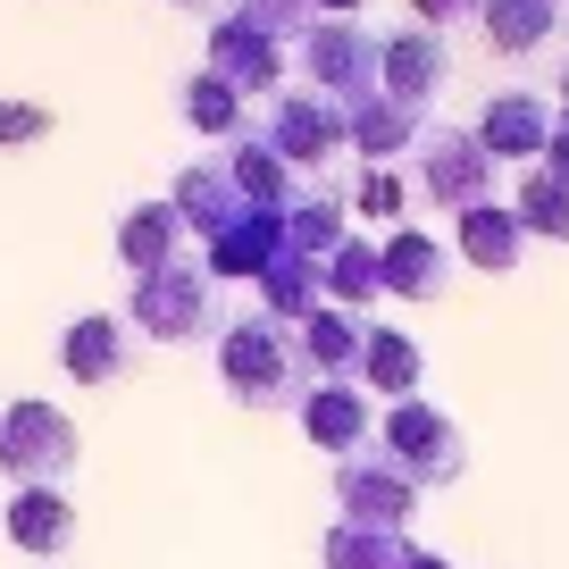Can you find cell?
Returning a JSON list of instances; mask_svg holds the SVG:
<instances>
[{
	"instance_id": "24",
	"label": "cell",
	"mask_w": 569,
	"mask_h": 569,
	"mask_svg": "<svg viewBox=\"0 0 569 569\" xmlns=\"http://www.w3.org/2000/svg\"><path fill=\"white\" fill-rule=\"evenodd\" d=\"M51 134V109L34 101H0V142H42Z\"/></svg>"
},
{
	"instance_id": "12",
	"label": "cell",
	"mask_w": 569,
	"mask_h": 569,
	"mask_svg": "<svg viewBox=\"0 0 569 569\" xmlns=\"http://www.w3.org/2000/svg\"><path fill=\"white\" fill-rule=\"evenodd\" d=\"M210 59H218V76H227L234 92H268L277 84V42H268L260 26H243V18H227L210 34Z\"/></svg>"
},
{
	"instance_id": "29",
	"label": "cell",
	"mask_w": 569,
	"mask_h": 569,
	"mask_svg": "<svg viewBox=\"0 0 569 569\" xmlns=\"http://www.w3.org/2000/svg\"><path fill=\"white\" fill-rule=\"evenodd\" d=\"M319 9H327V18H343V9H360V0H319Z\"/></svg>"
},
{
	"instance_id": "20",
	"label": "cell",
	"mask_w": 569,
	"mask_h": 569,
	"mask_svg": "<svg viewBox=\"0 0 569 569\" xmlns=\"http://www.w3.org/2000/svg\"><path fill=\"white\" fill-rule=\"evenodd\" d=\"M360 369H369L377 393H410L427 377V360H419V343H410V336H386V327H377V336H360Z\"/></svg>"
},
{
	"instance_id": "10",
	"label": "cell",
	"mask_w": 569,
	"mask_h": 569,
	"mask_svg": "<svg viewBox=\"0 0 569 569\" xmlns=\"http://www.w3.org/2000/svg\"><path fill=\"white\" fill-rule=\"evenodd\" d=\"M545 126H552V101H536V92H502V101L478 109V142L495 151V160H528V151H545Z\"/></svg>"
},
{
	"instance_id": "7",
	"label": "cell",
	"mask_w": 569,
	"mask_h": 569,
	"mask_svg": "<svg viewBox=\"0 0 569 569\" xmlns=\"http://www.w3.org/2000/svg\"><path fill=\"white\" fill-rule=\"evenodd\" d=\"M336 495H343V528H402V511L419 502V486L402 469H377V461H343L336 469Z\"/></svg>"
},
{
	"instance_id": "6",
	"label": "cell",
	"mask_w": 569,
	"mask_h": 569,
	"mask_svg": "<svg viewBox=\"0 0 569 569\" xmlns=\"http://www.w3.org/2000/svg\"><path fill=\"white\" fill-rule=\"evenodd\" d=\"M419 177H427L436 201L478 210V193H495V151H486L478 134H427L419 142Z\"/></svg>"
},
{
	"instance_id": "21",
	"label": "cell",
	"mask_w": 569,
	"mask_h": 569,
	"mask_svg": "<svg viewBox=\"0 0 569 569\" xmlns=\"http://www.w3.org/2000/svg\"><path fill=\"white\" fill-rule=\"evenodd\" d=\"M511 218H519V234H552V243H561V234H569V184L552 177V168H536V177L519 184Z\"/></svg>"
},
{
	"instance_id": "13",
	"label": "cell",
	"mask_w": 569,
	"mask_h": 569,
	"mask_svg": "<svg viewBox=\"0 0 569 569\" xmlns=\"http://www.w3.org/2000/svg\"><path fill=\"white\" fill-rule=\"evenodd\" d=\"M410 134H419V126H410V109H402V101H386V92H369V101L343 109V142H352V151H369L377 168H386Z\"/></svg>"
},
{
	"instance_id": "28",
	"label": "cell",
	"mask_w": 569,
	"mask_h": 569,
	"mask_svg": "<svg viewBox=\"0 0 569 569\" xmlns=\"http://www.w3.org/2000/svg\"><path fill=\"white\" fill-rule=\"evenodd\" d=\"M410 569H452V561H445V552H410Z\"/></svg>"
},
{
	"instance_id": "5",
	"label": "cell",
	"mask_w": 569,
	"mask_h": 569,
	"mask_svg": "<svg viewBox=\"0 0 569 569\" xmlns=\"http://www.w3.org/2000/svg\"><path fill=\"white\" fill-rule=\"evenodd\" d=\"M302 59H310V92H343L352 84L360 101L377 92V59H386V42H369L360 26H343V18H327V26H310L302 34Z\"/></svg>"
},
{
	"instance_id": "30",
	"label": "cell",
	"mask_w": 569,
	"mask_h": 569,
	"mask_svg": "<svg viewBox=\"0 0 569 569\" xmlns=\"http://www.w3.org/2000/svg\"><path fill=\"white\" fill-rule=\"evenodd\" d=\"M561 101H569V76H561Z\"/></svg>"
},
{
	"instance_id": "19",
	"label": "cell",
	"mask_w": 569,
	"mask_h": 569,
	"mask_svg": "<svg viewBox=\"0 0 569 569\" xmlns=\"http://www.w3.org/2000/svg\"><path fill=\"white\" fill-rule=\"evenodd\" d=\"M486 34L502 42V51H528V42L552 34V18H561V0H478Z\"/></svg>"
},
{
	"instance_id": "22",
	"label": "cell",
	"mask_w": 569,
	"mask_h": 569,
	"mask_svg": "<svg viewBox=\"0 0 569 569\" xmlns=\"http://www.w3.org/2000/svg\"><path fill=\"white\" fill-rule=\"evenodd\" d=\"M327 569H410V545L386 528H336L327 536Z\"/></svg>"
},
{
	"instance_id": "17",
	"label": "cell",
	"mask_w": 569,
	"mask_h": 569,
	"mask_svg": "<svg viewBox=\"0 0 569 569\" xmlns=\"http://www.w3.org/2000/svg\"><path fill=\"white\" fill-rule=\"evenodd\" d=\"M519 243H528V234H519V218L502 210V201L461 210V251H469L478 268H519Z\"/></svg>"
},
{
	"instance_id": "16",
	"label": "cell",
	"mask_w": 569,
	"mask_h": 569,
	"mask_svg": "<svg viewBox=\"0 0 569 569\" xmlns=\"http://www.w3.org/2000/svg\"><path fill=\"white\" fill-rule=\"evenodd\" d=\"M302 427L319 436L327 452H352L360 436H369V402L343 393V386H319V393H302Z\"/></svg>"
},
{
	"instance_id": "8",
	"label": "cell",
	"mask_w": 569,
	"mask_h": 569,
	"mask_svg": "<svg viewBox=\"0 0 569 569\" xmlns=\"http://www.w3.org/2000/svg\"><path fill=\"white\" fill-rule=\"evenodd\" d=\"M377 92H386V101H402L410 118H419V101H436V92H445V42L419 34V26H410V34H393L386 59H377Z\"/></svg>"
},
{
	"instance_id": "18",
	"label": "cell",
	"mask_w": 569,
	"mask_h": 569,
	"mask_svg": "<svg viewBox=\"0 0 569 569\" xmlns=\"http://www.w3.org/2000/svg\"><path fill=\"white\" fill-rule=\"evenodd\" d=\"M177 227H184L177 201H160V210L142 201V210H126V218H118V251L142 268V277H151V268H168V251H177Z\"/></svg>"
},
{
	"instance_id": "11",
	"label": "cell",
	"mask_w": 569,
	"mask_h": 569,
	"mask_svg": "<svg viewBox=\"0 0 569 569\" xmlns=\"http://www.w3.org/2000/svg\"><path fill=\"white\" fill-rule=\"evenodd\" d=\"M343 142V109L327 101V92H293V101H277V151H293V160H327Z\"/></svg>"
},
{
	"instance_id": "25",
	"label": "cell",
	"mask_w": 569,
	"mask_h": 569,
	"mask_svg": "<svg viewBox=\"0 0 569 569\" xmlns=\"http://www.w3.org/2000/svg\"><path fill=\"white\" fill-rule=\"evenodd\" d=\"M360 210L393 218V210H402V177H393V168H369V177H360Z\"/></svg>"
},
{
	"instance_id": "4",
	"label": "cell",
	"mask_w": 569,
	"mask_h": 569,
	"mask_svg": "<svg viewBox=\"0 0 569 569\" xmlns=\"http://www.w3.org/2000/svg\"><path fill=\"white\" fill-rule=\"evenodd\" d=\"M293 336L284 327H268V319H243V327H227V377H234V393L243 402H293L284 393V377H293Z\"/></svg>"
},
{
	"instance_id": "3",
	"label": "cell",
	"mask_w": 569,
	"mask_h": 569,
	"mask_svg": "<svg viewBox=\"0 0 569 569\" xmlns=\"http://www.w3.org/2000/svg\"><path fill=\"white\" fill-rule=\"evenodd\" d=\"M386 452H393V469H402L410 486H452L461 478V427H452L445 410H427V402H402L386 419Z\"/></svg>"
},
{
	"instance_id": "26",
	"label": "cell",
	"mask_w": 569,
	"mask_h": 569,
	"mask_svg": "<svg viewBox=\"0 0 569 569\" xmlns=\"http://www.w3.org/2000/svg\"><path fill=\"white\" fill-rule=\"evenodd\" d=\"M419 18H427V34H436V26H452V18H478V0H419Z\"/></svg>"
},
{
	"instance_id": "14",
	"label": "cell",
	"mask_w": 569,
	"mask_h": 569,
	"mask_svg": "<svg viewBox=\"0 0 569 569\" xmlns=\"http://www.w3.org/2000/svg\"><path fill=\"white\" fill-rule=\"evenodd\" d=\"M377 268H386V293H419V302H436L445 293V251L427 243V234H393L386 251H377Z\"/></svg>"
},
{
	"instance_id": "23",
	"label": "cell",
	"mask_w": 569,
	"mask_h": 569,
	"mask_svg": "<svg viewBox=\"0 0 569 569\" xmlns=\"http://www.w3.org/2000/svg\"><path fill=\"white\" fill-rule=\"evenodd\" d=\"M234 109H243V92L227 84V76H193V84H184V118L201 126V134H234Z\"/></svg>"
},
{
	"instance_id": "9",
	"label": "cell",
	"mask_w": 569,
	"mask_h": 569,
	"mask_svg": "<svg viewBox=\"0 0 569 569\" xmlns=\"http://www.w3.org/2000/svg\"><path fill=\"white\" fill-rule=\"evenodd\" d=\"M68 536H76L68 495H59V486H18V502H9V545L34 552V561H59Z\"/></svg>"
},
{
	"instance_id": "1",
	"label": "cell",
	"mask_w": 569,
	"mask_h": 569,
	"mask_svg": "<svg viewBox=\"0 0 569 569\" xmlns=\"http://www.w3.org/2000/svg\"><path fill=\"white\" fill-rule=\"evenodd\" d=\"M0 469L18 486H59L76 469V427H68V410H51V402H18L9 419H0Z\"/></svg>"
},
{
	"instance_id": "15",
	"label": "cell",
	"mask_w": 569,
	"mask_h": 569,
	"mask_svg": "<svg viewBox=\"0 0 569 569\" xmlns=\"http://www.w3.org/2000/svg\"><path fill=\"white\" fill-rule=\"evenodd\" d=\"M59 360H68V377H84V386H109V377L126 369V327L118 319H76L68 343H59Z\"/></svg>"
},
{
	"instance_id": "2",
	"label": "cell",
	"mask_w": 569,
	"mask_h": 569,
	"mask_svg": "<svg viewBox=\"0 0 569 569\" xmlns=\"http://www.w3.org/2000/svg\"><path fill=\"white\" fill-rule=\"evenodd\" d=\"M134 319L151 327L160 343H193V336H210V268H184V260L151 268V277L134 284Z\"/></svg>"
},
{
	"instance_id": "27",
	"label": "cell",
	"mask_w": 569,
	"mask_h": 569,
	"mask_svg": "<svg viewBox=\"0 0 569 569\" xmlns=\"http://www.w3.org/2000/svg\"><path fill=\"white\" fill-rule=\"evenodd\" d=\"M552 177L569 184V126H561V142H552Z\"/></svg>"
}]
</instances>
